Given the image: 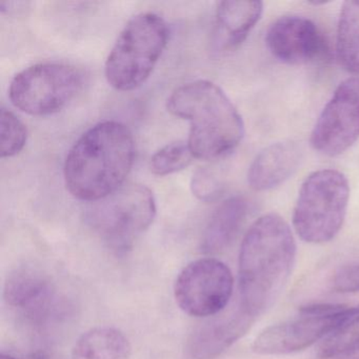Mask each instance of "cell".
<instances>
[{"label":"cell","instance_id":"obj_11","mask_svg":"<svg viewBox=\"0 0 359 359\" xmlns=\"http://www.w3.org/2000/svg\"><path fill=\"white\" fill-rule=\"evenodd\" d=\"M273 57L290 66H302L325 57L327 43L318 27L304 16H281L266 35Z\"/></svg>","mask_w":359,"mask_h":359},{"label":"cell","instance_id":"obj_18","mask_svg":"<svg viewBox=\"0 0 359 359\" xmlns=\"http://www.w3.org/2000/svg\"><path fill=\"white\" fill-rule=\"evenodd\" d=\"M336 52L344 70L359 76V1H346L340 10Z\"/></svg>","mask_w":359,"mask_h":359},{"label":"cell","instance_id":"obj_4","mask_svg":"<svg viewBox=\"0 0 359 359\" xmlns=\"http://www.w3.org/2000/svg\"><path fill=\"white\" fill-rule=\"evenodd\" d=\"M167 22L155 13L134 16L121 31L106 62L108 83L118 91H132L150 76L167 47Z\"/></svg>","mask_w":359,"mask_h":359},{"label":"cell","instance_id":"obj_7","mask_svg":"<svg viewBox=\"0 0 359 359\" xmlns=\"http://www.w3.org/2000/svg\"><path fill=\"white\" fill-rule=\"evenodd\" d=\"M359 314V306L314 304L302 306L297 316L264 329L254 340L262 355H285L304 350Z\"/></svg>","mask_w":359,"mask_h":359},{"label":"cell","instance_id":"obj_24","mask_svg":"<svg viewBox=\"0 0 359 359\" xmlns=\"http://www.w3.org/2000/svg\"><path fill=\"white\" fill-rule=\"evenodd\" d=\"M0 359H16L15 357L11 356V355L1 354L0 355Z\"/></svg>","mask_w":359,"mask_h":359},{"label":"cell","instance_id":"obj_6","mask_svg":"<svg viewBox=\"0 0 359 359\" xmlns=\"http://www.w3.org/2000/svg\"><path fill=\"white\" fill-rule=\"evenodd\" d=\"M156 215V203L150 189L129 184L88 210V224L117 253H126L148 230Z\"/></svg>","mask_w":359,"mask_h":359},{"label":"cell","instance_id":"obj_25","mask_svg":"<svg viewBox=\"0 0 359 359\" xmlns=\"http://www.w3.org/2000/svg\"><path fill=\"white\" fill-rule=\"evenodd\" d=\"M350 359H359V355H358V356L354 357V358H350Z\"/></svg>","mask_w":359,"mask_h":359},{"label":"cell","instance_id":"obj_9","mask_svg":"<svg viewBox=\"0 0 359 359\" xmlns=\"http://www.w3.org/2000/svg\"><path fill=\"white\" fill-rule=\"evenodd\" d=\"M234 278L230 269L215 258H201L182 269L174 285L180 310L193 317L219 314L233 294Z\"/></svg>","mask_w":359,"mask_h":359},{"label":"cell","instance_id":"obj_21","mask_svg":"<svg viewBox=\"0 0 359 359\" xmlns=\"http://www.w3.org/2000/svg\"><path fill=\"white\" fill-rule=\"evenodd\" d=\"M28 131L25 123L12 111H0V155L13 157L26 146Z\"/></svg>","mask_w":359,"mask_h":359},{"label":"cell","instance_id":"obj_8","mask_svg":"<svg viewBox=\"0 0 359 359\" xmlns=\"http://www.w3.org/2000/svg\"><path fill=\"white\" fill-rule=\"evenodd\" d=\"M83 85V73L75 67L57 62L37 64L14 77L10 100L27 114L45 116L64 109Z\"/></svg>","mask_w":359,"mask_h":359},{"label":"cell","instance_id":"obj_10","mask_svg":"<svg viewBox=\"0 0 359 359\" xmlns=\"http://www.w3.org/2000/svg\"><path fill=\"white\" fill-rule=\"evenodd\" d=\"M359 138V76L339 83L323 107L311 133L315 151L334 157L351 148Z\"/></svg>","mask_w":359,"mask_h":359},{"label":"cell","instance_id":"obj_20","mask_svg":"<svg viewBox=\"0 0 359 359\" xmlns=\"http://www.w3.org/2000/svg\"><path fill=\"white\" fill-rule=\"evenodd\" d=\"M188 142H176L157 151L151 158V171L158 176L170 175L186 169L193 161Z\"/></svg>","mask_w":359,"mask_h":359},{"label":"cell","instance_id":"obj_12","mask_svg":"<svg viewBox=\"0 0 359 359\" xmlns=\"http://www.w3.org/2000/svg\"><path fill=\"white\" fill-rule=\"evenodd\" d=\"M255 317L239 302L230 312L203 323L191 336L189 352L194 359H214L251 329Z\"/></svg>","mask_w":359,"mask_h":359},{"label":"cell","instance_id":"obj_15","mask_svg":"<svg viewBox=\"0 0 359 359\" xmlns=\"http://www.w3.org/2000/svg\"><path fill=\"white\" fill-rule=\"evenodd\" d=\"M262 1H222L216 10L215 43L224 50L238 47L262 18Z\"/></svg>","mask_w":359,"mask_h":359},{"label":"cell","instance_id":"obj_23","mask_svg":"<svg viewBox=\"0 0 359 359\" xmlns=\"http://www.w3.org/2000/svg\"><path fill=\"white\" fill-rule=\"evenodd\" d=\"M332 287L339 293L359 292V262L338 269L332 279Z\"/></svg>","mask_w":359,"mask_h":359},{"label":"cell","instance_id":"obj_19","mask_svg":"<svg viewBox=\"0 0 359 359\" xmlns=\"http://www.w3.org/2000/svg\"><path fill=\"white\" fill-rule=\"evenodd\" d=\"M359 351V314L323 340L318 348L321 358L348 356Z\"/></svg>","mask_w":359,"mask_h":359},{"label":"cell","instance_id":"obj_16","mask_svg":"<svg viewBox=\"0 0 359 359\" xmlns=\"http://www.w3.org/2000/svg\"><path fill=\"white\" fill-rule=\"evenodd\" d=\"M249 213V203L243 196L226 199L211 217L201 241V251L217 254L234 241Z\"/></svg>","mask_w":359,"mask_h":359},{"label":"cell","instance_id":"obj_17","mask_svg":"<svg viewBox=\"0 0 359 359\" xmlns=\"http://www.w3.org/2000/svg\"><path fill=\"white\" fill-rule=\"evenodd\" d=\"M132 348L123 332L114 327L90 330L77 339L73 359H129Z\"/></svg>","mask_w":359,"mask_h":359},{"label":"cell","instance_id":"obj_5","mask_svg":"<svg viewBox=\"0 0 359 359\" xmlns=\"http://www.w3.org/2000/svg\"><path fill=\"white\" fill-rule=\"evenodd\" d=\"M350 199V184L333 169L313 172L298 192L293 211L296 234L309 243H329L341 230Z\"/></svg>","mask_w":359,"mask_h":359},{"label":"cell","instance_id":"obj_3","mask_svg":"<svg viewBox=\"0 0 359 359\" xmlns=\"http://www.w3.org/2000/svg\"><path fill=\"white\" fill-rule=\"evenodd\" d=\"M168 110L190 121L188 144L194 158L215 159L232 152L243 140L245 125L234 104L215 83L196 81L178 87Z\"/></svg>","mask_w":359,"mask_h":359},{"label":"cell","instance_id":"obj_1","mask_svg":"<svg viewBox=\"0 0 359 359\" xmlns=\"http://www.w3.org/2000/svg\"><path fill=\"white\" fill-rule=\"evenodd\" d=\"M295 257L293 233L280 215L266 214L250 226L239 252V302L255 318L280 295Z\"/></svg>","mask_w":359,"mask_h":359},{"label":"cell","instance_id":"obj_2","mask_svg":"<svg viewBox=\"0 0 359 359\" xmlns=\"http://www.w3.org/2000/svg\"><path fill=\"white\" fill-rule=\"evenodd\" d=\"M133 135L118 121H102L75 142L65 161L69 192L85 201H100L125 184L134 161Z\"/></svg>","mask_w":359,"mask_h":359},{"label":"cell","instance_id":"obj_13","mask_svg":"<svg viewBox=\"0 0 359 359\" xmlns=\"http://www.w3.org/2000/svg\"><path fill=\"white\" fill-rule=\"evenodd\" d=\"M302 161V150L296 142H275L260 151L252 161L248 182L259 192L273 190L293 176Z\"/></svg>","mask_w":359,"mask_h":359},{"label":"cell","instance_id":"obj_14","mask_svg":"<svg viewBox=\"0 0 359 359\" xmlns=\"http://www.w3.org/2000/svg\"><path fill=\"white\" fill-rule=\"evenodd\" d=\"M6 302L26 316L39 319L49 311L53 289L48 277L39 269L20 266L8 275L4 289Z\"/></svg>","mask_w":359,"mask_h":359},{"label":"cell","instance_id":"obj_22","mask_svg":"<svg viewBox=\"0 0 359 359\" xmlns=\"http://www.w3.org/2000/svg\"><path fill=\"white\" fill-rule=\"evenodd\" d=\"M195 196L203 201L216 199L220 192V186L211 172L205 169L199 170L193 175L191 184Z\"/></svg>","mask_w":359,"mask_h":359}]
</instances>
